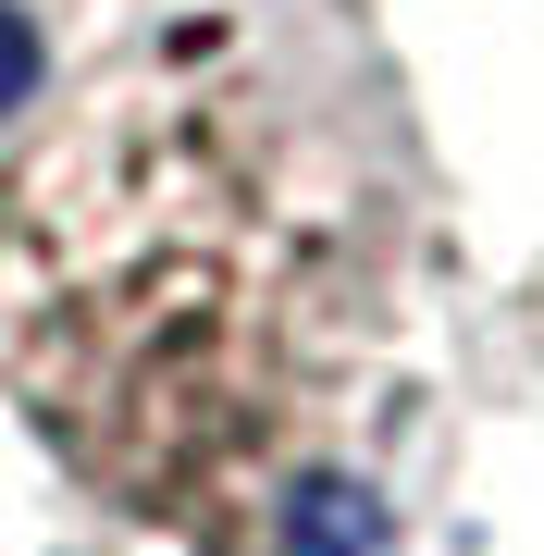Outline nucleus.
<instances>
[{"label":"nucleus","mask_w":544,"mask_h":556,"mask_svg":"<svg viewBox=\"0 0 544 556\" xmlns=\"http://www.w3.org/2000/svg\"><path fill=\"white\" fill-rule=\"evenodd\" d=\"M371 334L359 211L236 100L112 87L0 186V371L100 495L261 556Z\"/></svg>","instance_id":"1"},{"label":"nucleus","mask_w":544,"mask_h":556,"mask_svg":"<svg viewBox=\"0 0 544 556\" xmlns=\"http://www.w3.org/2000/svg\"><path fill=\"white\" fill-rule=\"evenodd\" d=\"M25 100H38V38L0 13V112H25Z\"/></svg>","instance_id":"2"}]
</instances>
